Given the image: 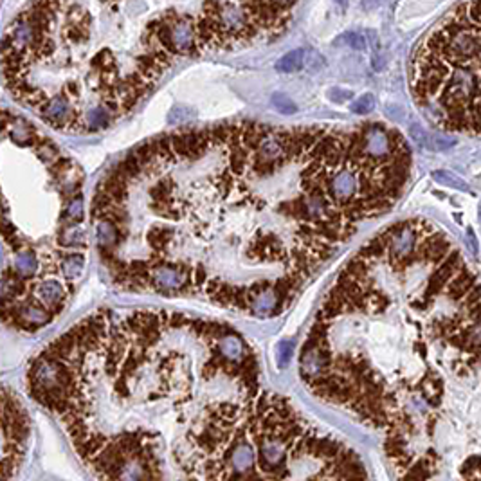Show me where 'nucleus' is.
Here are the masks:
<instances>
[{"mask_svg": "<svg viewBox=\"0 0 481 481\" xmlns=\"http://www.w3.org/2000/svg\"><path fill=\"white\" fill-rule=\"evenodd\" d=\"M352 317L362 344L332 355L317 396L386 434L402 477L481 479V281L424 218L370 240L319 317Z\"/></svg>", "mask_w": 481, "mask_h": 481, "instance_id": "f257e3e1", "label": "nucleus"}, {"mask_svg": "<svg viewBox=\"0 0 481 481\" xmlns=\"http://www.w3.org/2000/svg\"><path fill=\"white\" fill-rule=\"evenodd\" d=\"M299 0H33L4 35L17 101L56 128L101 130L175 60L267 43Z\"/></svg>", "mask_w": 481, "mask_h": 481, "instance_id": "f03ea898", "label": "nucleus"}, {"mask_svg": "<svg viewBox=\"0 0 481 481\" xmlns=\"http://www.w3.org/2000/svg\"><path fill=\"white\" fill-rule=\"evenodd\" d=\"M409 85L434 126L481 135V0H463L420 40Z\"/></svg>", "mask_w": 481, "mask_h": 481, "instance_id": "7ed1b4c3", "label": "nucleus"}, {"mask_svg": "<svg viewBox=\"0 0 481 481\" xmlns=\"http://www.w3.org/2000/svg\"><path fill=\"white\" fill-rule=\"evenodd\" d=\"M191 267L184 263H155L150 267L148 287L155 292L172 294L188 290Z\"/></svg>", "mask_w": 481, "mask_h": 481, "instance_id": "20e7f679", "label": "nucleus"}, {"mask_svg": "<svg viewBox=\"0 0 481 481\" xmlns=\"http://www.w3.org/2000/svg\"><path fill=\"white\" fill-rule=\"evenodd\" d=\"M4 310H13V323H17L20 328L26 330H36L40 327H45L52 321L54 312L49 310L47 306H18V308H9L4 306Z\"/></svg>", "mask_w": 481, "mask_h": 481, "instance_id": "39448f33", "label": "nucleus"}, {"mask_svg": "<svg viewBox=\"0 0 481 481\" xmlns=\"http://www.w3.org/2000/svg\"><path fill=\"white\" fill-rule=\"evenodd\" d=\"M285 306H287V299H285L283 294L272 285V287L265 288L263 292H260L258 296L254 297L249 306V312L253 315H256V317H269V315H274L278 314V312H281Z\"/></svg>", "mask_w": 481, "mask_h": 481, "instance_id": "423d86ee", "label": "nucleus"}, {"mask_svg": "<svg viewBox=\"0 0 481 481\" xmlns=\"http://www.w3.org/2000/svg\"><path fill=\"white\" fill-rule=\"evenodd\" d=\"M215 346L218 350L220 355L225 361L232 362V364H244L247 361V352H245V344L240 339V335L225 332L215 341Z\"/></svg>", "mask_w": 481, "mask_h": 481, "instance_id": "0eeeda50", "label": "nucleus"}, {"mask_svg": "<svg viewBox=\"0 0 481 481\" xmlns=\"http://www.w3.org/2000/svg\"><path fill=\"white\" fill-rule=\"evenodd\" d=\"M36 294H38V299L43 303V306H47L54 314L61 310V305H63L65 299V290L61 287V283H58L56 279L40 281L36 285Z\"/></svg>", "mask_w": 481, "mask_h": 481, "instance_id": "6e6552de", "label": "nucleus"}, {"mask_svg": "<svg viewBox=\"0 0 481 481\" xmlns=\"http://www.w3.org/2000/svg\"><path fill=\"white\" fill-rule=\"evenodd\" d=\"M13 271L17 274H20L22 278H33L38 271V258H36V253L31 249H22L17 251V256H15L13 262Z\"/></svg>", "mask_w": 481, "mask_h": 481, "instance_id": "1a4fd4ad", "label": "nucleus"}, {"mask_svg": "<svg viewBox=\"0 0 481 481\" xmlns=\"http://www.w3.org/2000/svg\"><path fill=\"white\" fill-rule=\"evenodd\" d=\"M83 265H85V256L79 253H72V254H69L67 258L61 260L60 269H61V272H63L65 279L72 281V279H77L79 276H82Z\"/></svg>", "mask_w": 481, "mask_h": 481, "instance_id": "9d476101", "label": "nucleus"}, {"mask_svg": "<svg viewBox=\"0 0 481 481\" xmlns=\"http://www.w3.org/2000/svg\"><path fill=\"white\" fill-rule=\"evenodd\" d=\"M303 63H305V52L301 51V49H297V51H292L288 52V54H285L281 60L276 63V70L278 72H296V70H299L301 67H303Z\"/></svg>", "mask_w": 481, "mask_h": 481, "instance_id": "9b49d317", "label": "nucleus"}, {"mask_svg": "<svg viewBox=\"0 0 481 481\" xmlns=\"http://www.w3.org/2000/svg\"><path fill=\"white\" fill-rule=\"evenodd\" d=\"M294 348H296V341L292 339H283L279 341L278 346H276V364H278L279 370H285L292 359Z\"/></svg>", "mask_w": 481, "mask_h": 481, "instance_id": "f8f14e48", "label": "nucleus"}, {"mask_svg": "<svg viewBox=\"0 0 481 481\" xmlns=\"http://www.w3.org/2000/svg\"><path fill=\"white\" fill-rule=\"evenodd\" d=\"M65 216L72 222H82L83 220V197L82 195H76L69 202L67 209H65Z\"/></svg>", "mask_w": 481, "mask_h": 481, "instance_id": "ddd939ff", "label": "nucleus"}, {"mask_svg": "<svg viewBox=\"0 0 481 481\" xmlns=\"http://www.w3.org/2000/svg\"><path fill=\"white\" fill-rule=\"evenodd\" d=\"M373 107H375V98L371 94H364L353 101L350 110H352L353 114H361V116H364V114L373 110Z\"/></svg>", "mask_w": 481, "mask_h": 481, "instance_id": "4468645a", "label": "nucleus"}, {"mask_svg": "<svg viewBox=\"0 0 481 481\" xmlns=\"http://www.w3.org/2000/svg\"><path fill=\"white\" fill-rule=\"evenodd\" d=\"M272 105L276 107V110L281 114H294L297 110L296 105L290 101L285 94H274L272 96Z\"/></svg>", "mask_w": 481, "mask_h": 481, "instance_id": "2eb2a0df", "label": "nucleus"}, {"mask_svg": "<svg viewBox=\"0 0 481 481\" xmlns=\"http://www.w3.org/2000/svg\"><path fill=\"white\" fill-rule=\"evenodd\" d=\"M433 177L436 179L438 182H442V184H447V186H452V188H460V189H468L467 184H463V182L458 179V177L451 175V173L447 172H434Z\"/></svg>", "mask_w": 481, "mask_h": 481, "instance_id": "dca6fc26", "label": "nucleus"}]
</instances>
